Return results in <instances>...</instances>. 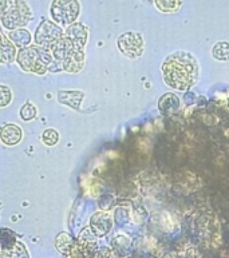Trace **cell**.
Listing matches in <instances>:
<instances>
[{
  "label": "cell",
  "mask_w": 229,
  "mask_h": 258,
  "mask_svg": "<svg viewBox=\"0 0 229 258\" xmlns=\"http://www.w3.org/2000/svg\"><path fill=\"white\" fill-rule=\"evenodd\" d=\"M2 141L7 145H16L19 142L20 138H22V131L19 127H16L14 124H10V126H6V127L2 130Z\"/></svg>",
  "instance_id": "obj_5"
},
{
  "label": "cell",
  "mask_w": 229,
  "mask_h": 258,
  "mask_svg": "<svg viewBox=\"0 0 229 258\" xmlns=\"http://www.w3.org/2000/svg\"><path fill=\"white\" fill-rule=\"evenodd\" d=\"M43 138H44V142L48 143V145H52V143L56 142L58 135H56V133H55V131L47 130L46 133H44V135H43Z\"/></svg>",
  "instance_id": "obj_11"
},
{
  "label": "cell",
  "mask_w": 229,
  "mask_h": 258,
  "mask_svg": "<svg viewBox=\"0 0 229 258\" xmlns=\"http://www.w3.org/2000/svg\"><path fill=\"white\" fill-rule=\"evenodd\" d=\"M24 39H28L30 40V35H28L27 31H19V32H14L12 34V39L15 40L19 46H23V44H27V42L26 40H23Z\"/></svg>",
  "instance_id": "obj_10"
},
{
  "label": "cell",
  "mask_w": 229,
  "mask_h": 258,
  "mask_svg": "<svg viewBox=\"0 0 229 258\" xmlns=\"http://www.w3.org/2000/svg\"><path fill=\"white\" fill-rule=\"evenodd\" d=\"M154 3L159 11L170 14L179 10L181 6V0H154Z\"/></svg>",
  "instance_id": "obj_8"
},
{
  "label": "cell",
  "mask_w": 229,
  "mask_h": 258,
  "mask_svg": "<svg viewBox=\"0 0 229 258\" xmlns=\"http://www.w3.org/2000/svg\"><path fill=\"white\" fill-rule=\"evenodd\" d=\"M2 10L11 11V14H0L3 24L8 28L23 26L30 19V11L22 0H3Z\"/></svg>",
  "instance_id": "obj_2"
},
{
  "label": "cell",
  "mask_w": 229,
  "mask_h": 258,
  "mask_svg": "<svg viewBox=\"0 0 229 258\" xmlns=\"http://www.w3.org/2000/svg\"><path fill=\"white\" fill-rule=\"evenodd\" d=\"M118 47L129 58H138L144 52V39L137 32H126L118 39Z\"/></svg>",
  "instance_id": "obj_4"
},
{
  "label": "cell",
  "mask_w": 229,
  "mask_h": 258,
  "mask_svg": "<svg viewBox=\"0 0 229 258\" xmlns=\"http://www.w3.org/2000/svg\"><path fill=\"white\" fill-rule=\"evenodd\" d=\"M162 73L163 81L169 87L184 91L192 87L197 81L198 63L192 54L179 51L165 59Z\"/></svg>",
  "instance_id": "obj_1"
},
{
  "label": "cell",
  "mask_w": 229,
  "mask_h": 258,
  "mask_svg": "<svg viewBox=\"0 0 229 258\" xmlns=\"http://www.w3.org/2000/svg\"><path fill=\"white\" fill-rule=\"evenodd\" d=\"M79 6L77 0H55L51 14L59 23H73L77 19Z\"/></svg>",
  "instance_id": "obj_3"
},
{
  "label": "cell",
  "mask_w": 229,
  "mask_h": 258,
  "mask_svg": "<svg viewBox=\"0 0 229 258\" xmlns=\"http://www.w3.org/2000/svg\"><path fill=\"white\" fill-rule=\"evenodd\" d=\"M39 31L42 32H46V34H38L36 35V40H38L39 43L40 42H46V40H54V39H56L61 35V30H59L56 26H54V24L51 23H47V24H43V26H40L39 27Z\"/></svg>",
  "instance_id": "obj_6"
},
{
  "label": "cell",
  "mask_w": 229,
  "mask_h": 258,
  "mask_svg": "<svg viewBox=\"0 0 229 258\" xmlns=\"http://www.w3.org/2000/svg\"><path fill=\"white\" fill-rule=\"evenodd\" d=\"M145 2H148V3H150V2H152V0H145Z\"/></svg>",
  "instance_id": "obj_13"
},
{
  "label": "cell",
  "mask_w": 229,
  "mask_h": 258,
  "mask_svg": "<svg viewBox=\"0 0 229 258\" xmlns=\"http://www.w3.org/2000/svg\"><path fill=\"white\" fill-rule=\"evenodd\" d=\"M11 100V91L6 86H0V106H6Z\"/></svg>",
  "instance_id": "obj_9"
},
{
  "label": "cell",
  "mask_w": 229,
  "mask_h": 258,
  "mask_svg": "<svg viewBox=\"0 0 229 258\" xmlns=\"http://www.w3.org/2000/svg\"><path fill=\"white\" fill-rule=\"evenodd\" d=\"M212 55L214 59L221 60V62H226L229 60V43L228 42H218L214 44L213 50H212Z\"/></svg>",
  "instance_id": "obj_7"
},
{
  "label": "cell",
  "mask_w": 229,
  "mask_h": 258,
  "mask_svg": "<svg viewBox=\"0 0 229 258\" xmlns=\"http://www.w3.org/2000/svg\"><path fill=\"white\" fill-rule=\"evenodd\" d=\"M34 115H35V108L31 107V110H27V106H24L23 110H22V116H23V119L24 120L31 119Z\"/></svg>",
  "instance_id": "obj_12"
}]
</instances>
